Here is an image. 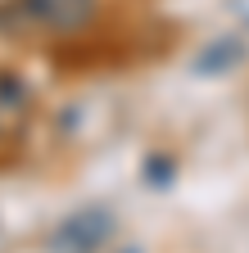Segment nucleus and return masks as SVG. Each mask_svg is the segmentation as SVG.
<instances>
[{"instance_id": "f257e3e1", "label": "nucleus", "mask_w": 249, "mask_h": 253, "mask_svg": "<svg viewBox=\"0 0 249 253\" xmlns=\"http://www.w3.org/2000/svg\"><path fill=\"white\" fill-rule=\"evenodd\" d=\"M18 14L41 32H77L91 23L96 0H18Z\"/></svg>"}]
</instances>
